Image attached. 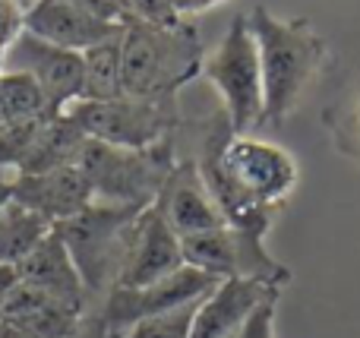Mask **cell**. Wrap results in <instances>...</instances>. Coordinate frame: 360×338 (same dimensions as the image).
<instances>
[{
  "label": "cell",
  "mask_w": 360,
  "mask_h": 338,
  "mask_svg": "<svg viewBox=\"0 0 360 338\" xmlns=\"http://www.w3.org/2000/svg\"><path fill=\"white\" fill-rule=\"evenodd\" d=\"M256 38L262 70V124L275 126L300 105L323 67L329 63V44L313 29L310 19H281L269 6L247 13Z\"/></svg>",
  "instance_id": "6da1fadb"
},
{
  "label": "cell",
  "mask_w": 360,
  "mask_h": 338,
  "mask_svg": "<svg viewBox=\"0 0 360 338\" xmlns=\"http://www.w3.org/2000/svg\"><path fill=\"white\" fill-rule=\"evenodd\" d=\"M202 38L196 25H149L130 19L124 25L120 92L127 98L165 101L202 73Z\"/></svg>",
  "instance_id": "7a4b0ae2"
},
{
  "label": "cell",
  "mask_w": 360,
  "mask_h": 338,
  "mask_svg": "<svg viewBox=\"0 0 360 338\" xmlns=\"http://www.w3.org/2000/svg\"><path fill=\"white\" fill-rule=\"evenodd\" d=\"M177 158L174 136L149 149H120V145H108L98 139H86L76 164L92 183L95 202L149 209L168 174L174 171Z\"/></svg>",
  "instance_id": "3957f363"
},
{
  "label": "cell",
  "mask_w": 360,
  "mask_h": 338,
  "mask_svg": "<svg viewBox=\"0 0 360 338\" xmlns=\"http://www.w3.org/2000/svg\"><path fill=\"white\" fill-rule=\"evenodd\" d=\"M143 209L136 206H111V202H92L70 221L57 225L54 231L67 244L79 278L89 297L108 294L117 282L120 263L127 253L130 228Z\"/></svg>",
  "instance_id": "277c9868"
},
{
  "label": "cell",
  "mask_w": 360,
  "mask_h": 338,
  "mask_svg": "<svg viewBox=\"0 0 360 338\" xmlns=\"http://www.w3.org/2000/svg\"><path fill=\"white\" fill-rule=\"evenodd\" d=\"M221 95V111L234 136H247L253 126H262V70L256 38L250 32L247 16H237L218 48L202 57V73Z\"/></svg>",
  "instance_id": "5b68a950"
},
{
  "label": "cell",
  "mask_w": 360,
  "mask_h": 338,
  "mask_svg": "<svg viewBox=\"0 0 360 338\" xmlns=\"http://www.w3.org/2000/svg\"><path fill=\"white\" fill-rule=\"evenodd\" d=\"M67 114L89 139L120 145V149H149L184 126L177 98L146 101L120 95L111 101H76Z\"/></svg>",
  "instance_id": "8992f818"
},
{
  "label": "cell",
  "mask_w": 360,
  "mask_h": 338,
  "mask_svg": "<svg viewBox=\"0 0 360 338\" xmlns=\"http://www.w3.org/2000/svg\"><path fill=\"white\" fill-rule=\"evenodd\" d=\"M221 168L247 200L266 209L285 206L297 187V162L291 152L256 136H231L221 145Z\"/></svg>",
  "instance_id": "52a82bcc"
},
{
  "label": "cell",
  "mask_w": 360,
  "mask_h": 338,
  "mask_svg": "<svg viewBox=\"0 0 360 338\" xmlns=\"http://www.w3.org/2000/svg\"><path fill=\"white\" fill-rule=\"evenodd\" d=\"M218 285V278L205 275V272L184 266L174 275L152 282L146 288H111L101 301L98 310V326L105 332H127L130 326L149 320V316L168 313L184 304L202 301L205 294H212V288Z\"/></svg>",
  "instance_id": "ba28073f"
},
{
  "label": "cell",
  "mask_w": 360,
  "mask_h": 338,
  "mask_svg": "<svg viewBox=\"0 0 360 338\" xmlns=\"http://www.w3.org/2000/svg\"><path fill=\"white\" fill-rule=\"evenodd\" d=\"M4 70H22L41 86L44 101H48V114H67L70 105L82 98V82H86V67H82L79 51H67L48 44L41 38L22 35L6 48V67Z\"/></svg>",
  "instance_id": "9c48e42d"
},
{
  "label": "cell",
  "mask_w": 360,
  "mask_h": 338,
  "mask_svg": "<svg viewBox=\"0 0 360 338\" xmlns=\"http://www.w3.org/2000/svg\"><path fill=\"white\" fill-rule=\"evenodd\" d=\"M177 269H184L180 238L155 212V206L143 209L130 228V240H127V253L114 288H146L152 282L174 275Z\"/></svg>",
  "instance_id": "30bf717a"
},
{
  "label": "cell",
  "mask_w": 360,
  "mask_h": 338,
  "mask_svg": "<svg viewBox=\"0 0 360 338\" xmlns=\"http://www.w3.org/2000/svg\"><path fill=\"white\" fill-rule=\"evenodd\" d=\"M10 196L41 215L48 225H63L73 215H79L86 206L95 202L92 183L79 171V164L57 168L48 174H16L10 177Z\"/></svg>",
  "instance_id": "8fae6325"
},
{
  "label": "cell",
  "mask_w": 360,
  "mask_h": 338,
  "mask_svg": "<svg viewBox=\"0 0 360 338\" xmlns=\"http://www.w3.org/2000/svg\"><path fill=\"white\" fill-rule=\"evenodd\" d=\"M152 206L168 221V228L177 238H190V234L212 231V228L224 225L221 212H218L215 200H212L209 190H205L193 158H177L174 171L168 174V181L158 190Z\"/></svg>",
  "instance_id": "7c38bea8"
},
{
  "label": "cell",
  "mask_w": 360,
  "mask_h": 338,
  "mask_svg": "<svg viewBox=\"0 0 360 338\" xmlns=\"http://www.w3.org/2000/svg\"><path fill=\"white\" fill-rule=\"evenodd\" d=\"M120 29L124 25H114L92 16L76 0H35L25 10V32L29 35L41 38L48 44H57V48L79 51V54Z\"/></svg>",
  "instance_id": "4fadbf2b"
},
{
  "label": "cell",
  "mask_w": 360,
  "mask_h": 338,
  "mask_svg": "<svg viewBox=\"0 0 360 338\" xmlns=\"http://www.w3.org/2000/svg\"><path fill=\"white\" fill-rule=\"evenodd\" d=\"M281 288H272L256 278H224L199 301L190 338H234L256 307Z\"/></svg>",
  "instance_id": "5bb4252c"
},
{
  "label": "cell",
  "mask_w": 360,
  "mask_h": 338,
  "mask_svg": "<svg viewBox=\"0 0 360 338\" xmlns=\"http://www.w3.org/2000/svg\"><path fill=\"white\" fill-rule=\"evenodd\" d=\"M16 278L22 285H32V288L51 294L54 301H60V304H67V307H76V310L86 313L89 291H86V285H82L79 269H76L67 244L60 240L57 231H51L48 238L35 247V253L16 266Z\"/></svg>",
  "instance_id": "9a60e30c"
},
{
  "label": "cell",
  "mask_w": 360,
  "mask_h": 338,
  "mask_svg": "<svg viewBox=\"0 0 360 338\" xmlns=\"http://www.w3.org/2000/svg\"><path fill=\"white\" fill-rule=\"evenodd\" d=\"M0 320L16 323V326H22L25 332H32L35 338H76L86 329V313L82 310L67 307V304L54 301L44 291L22 285L19 278L6 291Z\"/></svg>",
  "instance_id": "2e32d148"
},
{
  "label": "cell",
  "mask_w": 360,
  "mask_h": 338,
  "mask_svg": "<svg viewBox=\"0 0 360 338\" xmlns=\"http://www.w3.org/2000/svg\"><path fill=\"white\" fill-rule=\"evenodd\" d=\"M86 133L79 130L70 114H57L48 117L38 126L35 139H32L29 152L22 155L16 174H48L57 168H70V164L79 162V152L86 145Z\"/></svg>",
  "instance_id": "e0dca14e"
},
{
  "label": "cell",
  "mask_w": 360,
  "mask_h": 338,
  "mask_svg": "<svg viewBox=\"0 0 360 338\" xmlns=\"http://www.w3.org/2000/svg\"><path fill=\"white\" fill-rule=\"evenodd\" d=\"M51 231H54V225H48L41 215H35L10 196V202L0 209V266L16 269L22 259L35 253V247Z\"/></svg>",
  "instance_id": "ac0fdd59"
},
{
  "label": "cell",
  "mask_w": 360,
  "mask_h": 338,
  "mask_svg": "<svg viewBox=\"0 0 360 338\" xmlns=\"http://www.w3.org/2000/svg\"><path fill=\"white\" fill-rule=\"evenodd\" d=\"M120 57H124V29L82 51L86 82H82L79 101H111L124 95L120 92Z\"/></svg>",
  "instance_id": "d6986e66"
},
{
  "label": "cell",
  "mask_w": 360,
  "mask_h": 338,
  "mask_svg": "<svg viewBox=\"0 0 360 338\" xmlns=\"http://www.w3.org/2000/svg\"><path fill=\"white\" fill-rule=\"evenodd\" d=\"M0 105H4L6 124L51 117L41 86H38L29 73H22V70H4V73H0Z\"/></svg>",
  "instance_id": "ffe728a7"
},
{
  "label": "cell",
  "mask_w": 360,
  "mask_h": 338,
  "mask_svg": "<svg viewBox=\"0 0 360 338\" xmlns=\"http://www.w3.org/2000/svg\"><path fill=\"white\" fill-rule=\"evenodd\" d=\"M329 133L335 139L338 152L351 158V162L360 168V63L354 70V79H351V89L345 95V101H338L329 114Z\"/></svg>",
  "instance_id": "44dd1931"
},
{
  "label": "cell",
  "mask_w": 360,
  "mask_h": 338,
  "mask_svg": "<svg viewBox=\"0 0 360 338\" xmlns=\"http://www.w3.org/2000/svg\"><path fill=\"white\" fill-rule=\"evenodd\" d=\"M196 310H199V301L184 304V307L168 310V313L149 316V320H143V323L127 329L124 338H190Z\"/></svg>",
  "instance_id": "7402d4cb"
},
{
  "label": "cell",
  "mask_w": 360,
  "mask_h": 338,
  "mask_svg": "<svg viewBox=\"0 0 360 338\" xmlns=\"http://www.w3.org/2000/svg\"><path fill=\"white\" fill-rule=\"evenodd\" d=\"M278 297L281 291L269 294L259 307L250 313V320L240 326V332L234 338H275V310H278Z\"/></svg>",
  "instance_id": "603a6c76"
},
{
  "label": "cell",
  "mask_w": 360,
  "mask_h": 338,
  "mask_svg": "<svg viewBox=\"0 0 360 338\" xmlns=\"http://www.w3.org/2000/svg\"><path fill=\"white\" fill-rule=\"evenodd\" d=\"M133 19H143L149 25H177L184 22L174 0H130Z\"/></svg>",
  "instance_id": "cb8c5ba5"
},
{
  "label": "cell",
  "mask_w": 360,
  "mask_h": 338,
  "mask_svg": "<svg viewBox=\"0 0 360 338\" xmlns=\"http://www.w3.org/2000/svg\"><path fill=\"white\" fill-rule=\"evenodd\" d=\"M25 32V6L19 0H0V48H10Z\"/></svg>",
  "instance_id": "d4e9b609"
},
{
  "label": "cell",
  "mask_w": 360,
  "mask_h": 338,
  "mask_svg": "<svg viewBox=\"0 0 360 338\" xmlns=\"http://www.w3.org/2000/svg\"><path fill=\"white\" fill-rule=\"evenodd\" d=\"M215 4H221V0H174L180 19H184V16H196V13H202V10H212Z\"/></svg>",
  "instance_id": "484cf974"
},
{
  "label": "cell",
  "mask_w": 360,
  "mask_h": 338,
  "mask_svg": "<svg viewBox=\"0 0 360 338\" xmlns=\"http://www.w3.org/2000/svg\"><path fill=\"white\" fill-rule=\"evenodd\" d=\"M10 202V177H4V171H0V209Z\"/></svg>",
  "instance_id": "4316f807"
},
{
  "label": "cell",
  "mask_w": 360,
  "mask_h": 338,
  "mask_svg": "<svg viewBox=\"0 0 360 338\" xmlns=\"http://www.w3.org/2000/svg\"><path fill=\"white\" fill-rule=\"evenodd\" d=\"M95 338H124V332H105V329L95 323Z\"/></svg>",
  "instance_id": "83f0119b"
},
{
  "label": "cell",
  "mask_w": 360,
  "mask_h": 338,
  "mask_svg": "<svg viewBox=\"0 0 360 338\" xmlns=\"http://www.w3.org/2000/svg\"><path fill=\"white\" fill-rule=\"evenodd\" d=\"M4 67H6V51L0 48V73H4Z\"/></svg>",
  "instance_id": "f1b7e54d"
},
{
  "label": "cell",
  "mask_w": 360,
  "mask_h": 338,
  "mask_svg": "<svg viewBox=\"0 0 360 338\" xmlns=\"http://www.w3.org/2000/svg\"><path fill=\"white\" fill-rule=\"evenodd\" d=\"M19 4H22V6H25V10H29V6H32V4H35V0H19Z\"/></svg>",
  "instance_id": "f546056e"
},
{
  "label": "cell",
  "mask_w": 360,
  "mask_h": 338,
  "mask_svg": "<svg viewBox=\"0 0 360 338\" xmlns=\"http://www.w3.org/2000/svg\"><path fill=\"white\" fill-rule=\"evenodd\" d=\"M6 124V120H4V105H0V126H4Z\"/></svg>",
  "instance_id": "4dcf8cb0"
}]
</instances>
